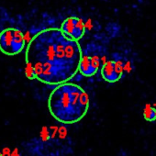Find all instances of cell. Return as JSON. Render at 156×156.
Segmentation results:
<instances>
[{
	"label": "cell",
	"instance_id": "obj_14",
	"mask_svg": "<svg viewBox=\"0 0 156 156\" xmlns=\"http://www.w3.org/2000/svg\"><path fill=\"white\" fill-rule=\"evenodd\" d=\"M0 156H3L2 155V152H1V150H0Z\"/></svg>",
	"mask_w": 156,
	"mask_h": 156
},
{
	"label": "cell",
	"instance_id": "obj_5",
	"mask_svg": "<svg viewBox=\"0 0 156 156\" xmlns=\"http://www.w3.org/2000/svg\"><path fill=\"white\" fill-rule=\"evenodd\" d=\"M101 75L103 79L108 83H116L122 78V75L118 72L116 68L114 60L108 61L101 67Z\"/></svg>",
	"mask_w": 156,
	"mask_h": 156
},
{
	"label": "cell",
	"instance_id": "obj_9",
	"mask_svg": "<svg viewBox=\"0 0 156 156\" xmlns=\"http://www.w3.org/2000/svg\"><path fill=\"white\" fill-rule=\"evenodd\" d=\"M40 137L41 140L43 142H47L48 140H50L51 139V129L49 127L47 126H43L40 131Z\"/></svg>",
	"mask_w": 156,
	"mask_h": 156
},
{
	"label": "cell",
	"instance_id": "obj_1",
	"mask_svg": "<svg viewBox=\"0 0 156 156\" xmlns=\"http://www.w3.org/2000/svg\"><path fill=\"white\" fill-rule=\"evenodd\" d=\"M25 58L33 65L37 80L59 86L67 83L78 72L82 50L78 41L60 29H47L30 41Z\"/></svg>",
	"mask_w": 156,
	"mask_h": 156
},
{
	"label": "cell",
	"instance_id": "obj_3",
	"mask_svg": "<svg viewBox=\"0 0 156 156\" xmlns=\"http://www.w3.org/2000/svg\"><path fill=\"white\" fill-rule=\"evenodd\" d=\"M26 40L21 30L9 28L0 32V51L13 56L20 53L25 47Z\"/></svg>",
	"mask_w": 156,
	"mask_h": 156
},
{
	"label": "cell",
	"instance_id": "obj_2",
	"mask_svg": "<svg viewBox=\"0 0 156 156\" xmlns=\"http://www.w3.org/2000/svg\"><path fill=\"white\" fill-rule=\"evenodd\" d=\"M89 96L78 85L64 83L57 86L48 98L51 115L62 124L82 120L89 109Z\"/></svg>",
	"mask_w": 156,
	"mask_h": 156
},
{
	"label": "cell",
	"instance_id": "obj_11",
	"mask_svg": "<svg viewBox=\"0 0 156 156\" xmlns=\"http://www.w3.org/2000/svg\"><path fill=\"white\" fill-rule=\"evenodd\" d=\"M1 152H2V155L3 156H11V150L10 148L9 147H4L2 150H1Z\"/></svg>",
	"mask_w": 156,
	"mask_h": 156
},
{
	"label": "cell",
	"instance_id": "obj_13",
	"mask_svg": "<svg viewBox=\"0 0 156 156\" xmlns=\"http://www.w3.org/2000/svg\"><path fill=\"white\" fill-rule=\"evenodd\" d=\"M152 107H153V108H154L156 109V103H154V104L152 105Z\"/></svg>",
	"mask_w": 156,
	"mask_h": 156
},
{
	"label": "cell",
	"instance_id": "obj_8",
	"mask_svg": "<svg viewBox=\"0 0 156 156\" xmlns=\"http://www.w3.org/2000/svg\"><path fill=\"white\" fill-rule=\"evenodd\" d=\"M24 71H25V75H26V77L28 78V79H30V80H34V79H36L33 65H32L30 62H26V65H25Z\"/></svg>",
	"mask_w": 156,
	"mask_h": 156
},
{
	"label": "cell",
	"instance_id": "obj_12",
	"mask_svg": "<svg viewBox=\"0 0 156 156\" xmlns=\"http://www.w3.org/2000/svg\"><path fill=\"white\" fill-rule=\"evenodd\" d=\"M11 156H20V151L18 148H15L12 152H11Z\"/></svg>",
	"mask_w": 156,
	"mask_h": 156
},
{
	"label": "cell",
	"instance_id": "obj_6",
	"mask_svg": "<svg viewBox=\"0 0 156 156\" xmlns=\"http://www.w3.org/2000/svg\"><path fill=\"white\" fill-rule=\"evenodd\" d=\"M78 71L84 76H93L95 75L98 70H97L91 61V56L87 54H82V58L79 63Z\"/></svg>",
	"mask_w": 156,
	"mask_h": 156
},
{
	"label": "cell",
	"instance_id": "obj_10",
	"mask_svg": "<svg viewBox=\"0 0 156 156\" xmlns=\"http://www.w3.org/2000/svg\"><path fill=\"white\" fill-rule=\"evenodd\" d=\"M133 69V66L129 61H126L124 62V73H130Z\"/></svg>",
	"mask_w": 156,
	"mask_h": 156
},
{
	"label": "cell",
	"instance_id": "obj_7",
	"mask_svg": "<svg viewBox=\"0 0 156 156\" xmlns=\"http://www.w3.org/2000/svg\"><path fill=\"white\" fill-rule=\"evenodd\" d=\"M143 118L145 120L152 122L156 120V109L151 105L146 104L143 108Z\"/></svg>",
	"mask_w": 156,
	"mask_h": 156
},
{
	"label": "cell",
	"instance_id": "obj_4",
	"mask_svg": "<svg viewBox=\"0 0 156 156\" xmlns=\"http://www.w3.org/2000/svg\"><path fill=\"white\" fill-rule=\"evenodd\" d=\"M60 30L70 39L78 41L85 35L86 24L80 18L70 17L63 20Z\"/></svg>",
	"mask_w": 156,
	"mask_h": 156
}]
</instances>
